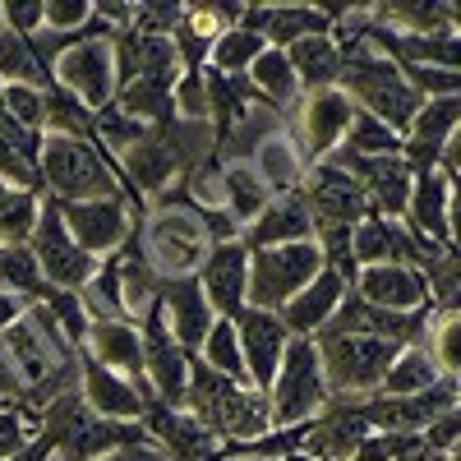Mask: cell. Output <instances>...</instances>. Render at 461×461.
<instances>
[{"label": "cell", "mask_w": 461, "mask_h": 461, "mask_svg": "<svg viewBox=\"0 0 461 461\" xmlns=\"http://www.w3.org/2000/svg\"><path fill=\"white\" fill-rule=\"evenodd\" d=\"M180 406L221 443V452L245 447V443H254V438H263L267 429H273V415H267V397L263 393L212 374L199 360L189 365V383H185V402Z\"/></svg>", "instance_id": "cell-1"}, {"label": "cell", "mask_w": 461, "mask_h": 461, "mask_svg": "<svg viewBox=\"0 0 461 461\" xmlns=\"http://www.w3.org/2000/svg\"><path fill=\"white\" fill-rule=\"evenodd\" d=\"M134 236H139V254L143 263L158 273L162 282L176 277H194L199 263L208 258V230L199 221V208L185 199V189H171L167 199H158L148 221H134Z\"/></svg>", "instance_id": "cell-2"}, {"label": "cell", "mask_w": 461, "mask_h": 461, "mask_svg": "<svg viewBox=\"0 0 461 461\" xmlns=\"http://www.w3.org/2000/svg\"><path fill=\"white\" fill-rule=\"evenodd\" d=\"M37 180L42 194L56 203H93V199H125L121 171L93 139H42L37 152Z\"/></svg>", "instance_id": "cell-3"}, {"label": "cell", "mask_w": 461, "mask_h": 461, "mask_svg": "<svg viewBox=\"0 0 461 461\" xmlns=\"http://www.w3.org/2000/svg\"><path fill=\"white\" fill-rule=\"evenodd\" d=\"M314 351L328 378V393L341 402H360L374 397L388 365L397 360L402 346L388 337H374V332H346V328H319L314 337Z\"/></svg>", "instance_id": "cell-4"}, {"label": "cell", "mask_w": 461, "mask_h": 461, "mask_svg": "<svg viewBox=\"0 0 461 461\" xmlns=\"http://www.w3.org/2000/svg\"><path fill=\"white\" fill-rule=\"evenodd\" d=\"M337 93H346L356 111L383 121L393 134H406V125L415 121V111H420V97H415L411 84L402 79V69H397L393 60H383L378 51H369V47L341 51Z\"/></svg>", "instance_id": "cell-5"}, {"label": "cell", "mask_w": 461, "mask_h": 461, "mask_svg": "<svg viewBox=\"0 0 461 461\" xmlns=\"http://www.w3.org/2000/svg\"><path fill=\"white\" fill-rule=\"evenodd\" d=\"M267 415H273V429H300L332 402L328 393V378H323V365H319V351L310 337H291L286 351H282V365L267 383Z\"/></svg>", "instance_id": "cell-6"}, {"label": "cell", "mask_w": 461, "mask_h": 461, "mask_svg": "<svg viewBox=\"0 0 461 461\" xmlns=\"http://www.w3.org/2000/svg\"><path fill=\"white\" fill-rule=\"evenodd\" d=\"M323 249L314 240L300 245H273V249H249V282H245V304L277 314L282 304L304 291L323 273Z\"/></svg>", "instance_id": "cell-7"}, {"label": "cell", "mask_w": 461, "mask_h": 461, "mask_svg": "<svg viewBox=\"0 0 461 461\" xmlns=\"http://www.w3.org/2000/svg\"><path fill=\"white\" fill-rule=\"evenodd\" d=\"M351 97L337 88H319V93H300V102L282 115V134L291 139V148L300 152L304 167L328 162L332 152L346 139V125H351Z\"/></svg>", "instance_id": "cell-8"}, {"label": "cell", "mask_w": 461, "mask_h": 461, "mask_svg": "<svg viewBox=\"0 0 461 461\" xmlns=\"http://www.w3.org/2000/svg\"><path fill=\"white\" fill-rule=\"evenodd\" d=\"M32 263H37V273H42V282L51 291H79L93 273H97V258L84 254L79 245H74L69 236V226L60 217V203L42 194V212H37V226H32Z\"/></svg>", "instance_id": "cell-9"}, {"label": "cell", "mask_w": 461, "mask_h": 461, "mask_svg": "<svg viewBox=\"0 0 461 461\" xmlns=\"http://www.w3.org/2000/svg\"><path fill=\"white\" fill-rule=\"evenodd\" d=\"M51 84H60L69 97H79L93 115L106 111L115 102V60H111V42L93 37L84 28V37L74 42L56 65H51Z\"/></svg>", "instance_id": "cell-10"}, {"label": "cell", "mask_w": 461, "mask_h": 461, "mask_svg": "<svg viewBox=\"0 0 461 461\" xmlns=\"http://www.w3.org/2000/svg\"><path fill=\"white\" fill-rule=\"evenodd\" d=\"M443 249H447V245H443ZM434 254H438V245L420 240L402 217H374V212H369V217L356 221V230H351V263H356V273H360V267H378V263L425 267Z\"/></svg>", "instance_id": "cell-11"}, {"label": "cell", "mask_w": 461, "mask_h": 461, "mask_svg": "<svg viewBox=\"0 0 461 461\" xmlns=\"http://www.w3.org/2000/svg\"><path fill=\"white\" fill-rule=\"evenodd\" d=\"M60 217L69 226L74 245L102 263L130 240L139 208H130V199H93V203H60Z\"/></svg>", "instance_id": "cell-12"}, {"label": "cell", "mask_w": 461, "mask_h": 461, "mask_svg": "<svg viewBox=\"0 0 461 461\" xmlns=\"http://www.w3.org/2000/svg\"><path fill=\"white\" fill-rule=\"evenodd\" d=\"M139 337H143V378H148V393L152 402L162 406H180L185 402V383H189V365L194 356L167 332L162 314L152 310L143 323H139Z\"/></svg>", "instance_id": "cell-13"}, {"label": "cell", "mask_w": 461, "mask_h": 461, "mask_svg": "<svg viewBox=\"0 0 461 461\" xmlns=\"http://www.w3.org/2000/svg\"><path fill=\"white\" fill-rule=\"evenodd\" d=\"M328 162L341 167L346 176L360 185V194H365V203H369L374 217H402V212H406L415 171H411L402 158H351V152L337 148Z\"/></svg>", "instance_id": "cell-14"}, {"label": "cell", "mask_w": 461, "mask_h": 461, "mask_svg": "<svg viewBox=\"0 0 461 461\" xmlns=\"http://www.w3.org/2000/svg\"><path fill=\"white\" fill-rule=\"evenodd\" d=\"M365 434H369V420H365L360 402L332 397L310 425L300 429V456H310V461H351L356 447L365 443Z\"/></svg>", "instance_id": "cell-15"}, {"label": "cell", "mask_w": 461, "mask_h": 461, "mask_svg": "<svg viewBox=\"0 0 461 461\" xmlns=\"http://www.w3.org/2000/svg\"><path fill=\"white\" fill-rule=\"evenodd\" d=\"M143 434L167 461H221V443L199 425L185 406L148 402L143 411Z\"/></svg>", "instance_id": "cell-16"}, {"label": "cell", "mask_w": 461, "mask_h": 461, "mask_svg": "<svg viewBox=\"0 0 461 461\" xmlns=\"http://www.w3.org/2000/svg\"><path fill=\"white\" fill-rule=\"evenodd\" d=\"M351 295H360L365 304H374V310H383V314H420V310H434L429 286H425V273H420V267H406V263L360 267L356 282H351Z\"/></svg>", "instance_id": "cell-17"}, {"label": "cell", "mask_w": 461, "mask_h": 461, "mask_svg": "<svg viewBox=\"0 0 461 461\" xmlns=\"http://www.w3.org/2000/svg\"><path fill=\"white\" fill-rule=\"evenodd\" d=\"M230 323H236V341H240V360H245L249 388L254 393H267V383H273V374L282 365V351H286L291 332L282 328L277 314L254 310V304H245V310L230 319Z\"/></svg>", "instance_id": "cell-18"}, {"label": "cell", "mask_w": 461, "mask_h": 461, "mask_svg": "<svg viewBox=\"0 0 461 461\" xmlns=\"http://www.w3.org/2000/svg\"><path fill=\"white\" fill-rule=\"evenodd\" d=\"M208 310L217 319H236L245 310V282H249V249L240 240H226V245H212L208 258L199 263L194 273Z\"/></svg>", "instance_id": "cell-19"}, {"label": "cell", "mask_w": 461, "mask_h": 461, "mask_svg": "<svg viewBox=\"0 0 461 461\" xmlns=\"http://www.w3.org/2000/svg\"><path fill=\"white\" fill-rule=\"evenodd\" d=\"M461 125V97H438V102H420L415 121L402 134V162L420 176V171H434L443 148L456 139Z\"/></svg>", "instance_id": "cell-20"}, {"label": "cell", "mask_w": 461, "mask_h": 461, "mask_svg": "<svg viewBox=\"0 0 461 461\" xmlns=\"http://www.w3.org/2000/svg\"><path fill=\"white\" fill-rule=\"evenodd\" d=\"M79 397L93 415L102 420H121V425H143L148 397L134 388L130 378H121L115 369H102L97 360L79 356Z\"/></svg>", "instance_id": "cell-21"}, {"label": "cell", "mask_w": 461, "mask_h": 461, "mask_svg": "<svg viewBox=\"0 0 461 461\" xmlns=\"http://www.w3.org/2000/svg\"><path fill=\"white\" fill-rule=\"evenodd\" d=\"M402 221L415 230L420 240L429 245H452V176L443 171H420L411 180V199H406V212Z\"/></svg>", "instance_id": "cell-22"}, {"label": "cell", "mask_w": 461, "mask_h": 461, "mask_svg": "<svg viewBox=\"0 0 461 461\" xmlns=\"http://www.w3.org/2000/svg\"><path fill=\"white\" fill-rule=\"evenodd\" d=\"M158 314H162L167 332L185 346L189 356L199 351L203 337H208V328L217 323V314L208 310V300H203V291H199V282H194V277L162 282V291H158Z\"/></svg>", "instance_id": "cell-23"}, {"label": "cell", "mask_w": 461, "mask_h": 461, "mask_svg": "<svg viewBox=\"0 0 461 461\" xmlns=\"http://www.w3.org/2000/svg\"><path fill=\"white\" fill-rule=\"evenodd\" d=\"M245 28H254L273 51H286L304 37H323L332 14L328 5H245Z\"/></svg>", "instance_id": "cell-24"}, {"label": "cell", "mask_w": 461, "mask_h": 461, "mask_svg": "<svg viewBox=\"0 0 461 461\" xmlns=\"http://www.w3.org/2000/svg\"><path fill=\"white\" fill-rule=\"evenodd\" d=\"M84 356L97 360L102 369H115L121 378H130L134 388L152 402L148 378H143V337H139V323H130V319H121V323H93L88 341H84Z\"/></svg>", "instance_id": "cell-25"}, {"label": "cell", "mask_w": 461, "mask_h": 461, "mask_svg": "<svg viewBox=\"0 0 461 461\" xmlns=\"http://www.w3.org/2000/svg\"><path fill=\"white\" fill-rule=\"evenodd\" d=\"M346 291H351V282H346L341 273H332V267H323L310 286L295 291V295L282 304L277 319H282V328H286L291 337H314L319 328L332 323V314H337V304L346 300Z\"/></svg>", "instance_id": "cell-26"}, {"label": "cell", "mask_w": 461, "mask_h": 461, "mask_svg": "<svg viewBox=\"0 0 461 461\" xmlns=\"http://www.w3.org/2000/svg\"><path fill=\"white\" fill-rule=\"evenodd\" d=\"M300 240H314V226H310V212H304L300 189L295 194H277L240 230L245 249H273V245H300Z\"/></svg>", "instance_id": "cell-27"}, {"label": "cell", "mask_w": 461, "mask_h": 461, "mask_svg": "<svg viewBox=\"0 0 461 461\" xmlns=\"http://www.w3.org/2000/svg\"><path fill=\"white\" fill-rule=\"evenodd\" d=\"M369 19L388 32H411V37H429V32H452L456 28V5L447 0H393V5H369Z\"/></svg>", "instance_id": "cell-28"}, {"label": "cell", "mask_w": 461, "mask_h": 461, "mask_svg": "<svg viewBox=\"0 0 461 461\" xmlns=\"http://www.w3.org/2000/svg\"><path fill=\"white\" fill-rule=\"evenodd\" d=\"M245 84H249L258 106L277 111V115H286L300 102V84H295V74L286 65V51H273V47H263V56L245 69Z\"/></svg>", "instance_id": "cell-29"}, {"label": "cell", "mask_w": 461, "mask_h": 461, "mask_svg": "<svg viewBox=\"0 0 461 461\" xmlns=\"http://www.w3.org/2000/svg\"><path fill=\"white\" fill-rule=\"evenodd\" d=\"M249 167H254V176L267 185V194H273V199H277V194H295L300 180H304V171H310V167L300 162V152L291 148V139H286L282 130L254 148Z\"/></svg>", "instance_id": "cell-30"}, {"label": "cell", "mask_w": 461, "mask_h": 461, "mask_svg": "<svg viewBox=\"0 0 461 461\" xmlns=\"http://www.w3.org/2000/svg\"><path fill=\"white\" fill-rule=\"evenodd\" d=\"M286 65L295 74L300 93H319V88H337V69H341V51L337 42L323 37H304V42L286 47Z\"/></svg>", "instance_id": "cell-31"}, {"label": "cell", "mask_w": 461, "mask_h": 461, "mask_svg": "<svg viewBox=\"0 0 461 461\" xmlns=\"http://www.w3.org/2000/svg\"><path fill=\"white\" fill-rule=\"evenodd\" d=\"M438 378H447L434 356L425 351V341H415V346H402L397 360L388 365V374H383L378 383V397H415V393H429Z\"/></svg>", "instance_id": "cell-32"}, {"label": "cell", "mask_w": 461, "mask_h": 461, "mask_svg": "<svg viewBox=\"0 0 461 461\" xmlns=\"http://www.w3.org/2000/svg\"><path fill=\"white\" fill-rule=\"evenodd\" d=\"M267 203H273V194H267V185L254 176L249 162H221V208L236 217L240 230H245Z\"/></svg>", "instance_id": "cell-33"}, {"label": "cell", "mask_w": 461, "mask_h": 461, "mask_svg": "<svg viewBox=\"0 0 461 461\" xmlns=\"http://www.w3.org/2000/svg\"><path fill=\"white\" fill-rule=\"evenodd\" d=\"M0 88H51V65L37 56L32 37L0 32Z\"/></svg>", "instance_id": "cell-34"}, {"label": "cell", "mask_w": 461, "mask_h": 461, "mask_svg": "<svg viewBox=\"0 0 461 461\" xmlns=\"http://www.w3.org/2000/svg\"><path fill=\"white\" fill-rule=\"evenodd\" d=\"M263 37L254 32V28H226V32H217V42L208 47V74H221V79H245V69L263 56Z\"/></svg>", "instance_id": "cell-35"}, {"label": "cell", "mask_w": 461, "mask_h": 461, "mask_svg": "<svg viewBox=\"0 0 461 461\" xmlns=\"http://www.w3.org/2000/svg\"><path fill=\"white\" fill-rule=\"evenodd\" d=\"M93 121L97 115L79 97H69L60 84L42 88V134H51V139H93Z\"/></svg>", "instance_id": "cell-36"}, {"label": "cell", "mask_w": 461, "mask_h": 461, "mask_svg": "<svg viewBox=\"0 0 461 461\" xmlns=\"http://www.w3.org/2000/svg\"><path fill=\"white\" fill-rule=\"evenodd\" d=\"M37 212H42V194H37V189H19V185L0 180V249L28 245Z\"/></svg>", "instance_id": "cell-37"}, {"label": "cell", "mask_w": 461, "mask_h": 461, "mask_svg": "<svg viewBox=\"0 0 461 461\" xmlns=\"http://www.w3.org/2000/svg\"><path fill=\"white\" fill-rule=\"evenodd\" d=\"M84 304L88 323H121L125 319V300H121V277H115V258H102L97 273L74 291Z\"/></svg>", "instance_id": "cell-38"}, {"label": "cell", "mask_w": 461, "mask_h": 461, "mask_svg": "<svg viewBox=\"0 0 461 461\" xmlns=\"http://www.w3.org/2000/svg\"><path fill=\"white\" fill-rule=\"evenodd\" d=\"M194 360L208 365L212 374H221V378H230V383H245V388H249L245 360H240V341H236V323H230V319H217V323L208 328V337H203V346L194 351Z\"/></svg>", "instance_id": "cell-39"}, {"label": "cell", "mask_w": 461, "mask_h": 461, "mask_svg": "<svg viewBox=\"0 0 461 461\" xmlns=\"http://www.w3.org/2000/svg\"><path fill=\"white\" fill-rule=\"evenodd\" d=\"M341 152H351V158H402V134H393L383 121H374V115L356 111L351 125H346Z\"/></svg>", "instance_id": "cell-40"}, {"label": "cell", "mask_w": 461, "mask_h": 461, "mask_svg": "<svg viewBox=\"0 0 461 461\" xmlns=\"http://www.w3.org/2000/svg\"><path fill=\"white\" fill-rule=\"evenodd\" d=\"M0 291H14V295H23L28 304H37V300L51 295V286L42 282V273H37V263H32V249H28V245L0 249Z\"/></svg>", "instance_id": "cell-41"}, {"label": "cell", "mask_w": 461, "mask_h": 461, "mask_svg": "<svg viewBox=\"0 0 461 461\" xmlns=\"http://www.w3.org/2000/svg\"><path fill=\"white\" fill-rule=\"evenodd\" d=\"M456 337H461V314H434L425 328V351L434 356V365L447 378L461 374V341Z\"/></svg>", "instance_id": "cell-42"}, {"label": "cell", "mask_w": 461, "mask_h": 461, "mask_svg": "<svg viewBox=\"0 0 461 461\" xmlns=\"http://www.w3.org/2000/svg\"><path fill=\"white\" fill-rule=\"evenodd\" d=\"M37 304H47V314L56 319V328L65 332V341L84 356V341H88V328H93V323H88V314H84L79 295H74V291H51L47 300H37Z\"/></svg>", "instance_id": "cell-43"}, {"label": "cell", "mask_w": 461, "mask_h": 461, "mask_svg": "<svg viewBox=\"0 0 461 461\" xmlns=\"http://www.w3.org/2000/svg\"><path fill=\"white\" fill-rule=\"evenodd\" d=\"M171 106H176V121L208 125V84H203V69H185L180 74L176 93H171Z\"/></svg>", "instance_id": "cell-44"}, {"label": "cell", "mask_w": 461, "mask_h": 461, "mask_svg": "<svg viewBox=\"0 0 461 461\" xmlns=\"http://www.w3.org/2000/svg\"><path fill=\"white\" fill-rule=\"evenodd\" d=\"M93 23V5L88 0H42V28L47 32H84Z\"/></svg>", "instance_id": "cell-45"}, {"label": "cell", "mask_w": 461, "mask_h": 461, "mask_svg": "<svg viewBox=\"0 0 461 461\" xmlns=\"http://www.w3.org/2000/svg\"><path fill=\"white\" fill-rule=\"evenodd\" d=\"M185 19V5H167V0H148V5H134V23L130 32H143V37H171Z\"/></svg>", "instance_id": "cell-46"}, {"label": "cell", "mask_w": 461, "mask_h": 461, "mask_svg": "<svg viewBox=\"0 0 461 461\" xmlns=\"http://www.w3.org/2000/svg\"><path fill=\"white\" fill-rule=\"evenodd\" d=\"M0 111L23 130L42 134V88H0Z\"/></svg>", "instance_id": "cell-47"}, {"label": "cell", "mask_w": 461, "mask_h": 461, "mask_svg": "<svg viewBox=\"0 0 461 461\" xmlns=\"http://www.w3.org/2000/svg\"><path fill=\"white\" fill-rule=\"evenodd\" d=\"M32 434H37V415H28L19 406H0V461L14 456Z\"/></svg>", "instance_id": "cell-48"}, {"label": "cell", "mask_w": 461, "mask_h": 461, "mask_svg": "<svg viewBox=\"0 0 461 461\" xmlns=\"http://www.w3.org/2000/svg\"><path fill=\"white\" fill-rule=\"evenodd\" d=\"M0 14H5V32H19V37H32L42 32V0H5L0 5Z\"/></svg>", "instance_id": "cell-49"}, {"label": "cell", "mask_w": 461, "mask_h": 461, "mask_svg": "<svg viewBox=\"0 0 461 461\" xmlns=\"http://www.w3.org/2000/svg\"><path fill=\"white\" fill-rule=\"evenodd\" d=\"M51 456H56L51 438H47L42 429H37V434H32V438H28V443H23V447H19L14 456H5V461H51Z\"/></svg>", "instance_id": "cell-50"}, {"label": "cell", "mask_w": 461, "mask_h": 461, "mask_svg": "<svg viewBox=\"0 0 461 461\" xmlns=\"http://www.w3.org/2000/svg\"><path fill=\"white\" fill-rule=\"evenodd\" d=\"M23 314H28V300L14 295V291H0V332H5L10 323H19Z\"/></svg>", "instance_id": "cell-51"}, {"label": "cell", "mask_w": 461, "mask_h": 461, "mask_svg": "<svg viewBox=\"0 0 461 461\" xmlns=\"http://www.w3.org/2000/svg\"><path fill=\"white\" fill-rule=\"evenodd\" d=\"M102 461H167V456L152 447V443H134V447H121V452H111Z\"/></svg>", "instance_id": "cell-52"}, {"label": "cell", "mask_w": 461, "mask_h": 461, "mask_svg": "<svg viewBox=\"0 0 461 461\" xmlns=\"http://www.w3.org/2000/svg\"><path fill=\"white\" fill-rule=\"evenodd\" d=\"M221 461H263V456H221Z\"/></svg>", "instance_id": "cell-53"}, {"label": "cell", "mask_w": 461, "mask_h": 461, "mask_svg": "<svg viewBox=\"0 0 461 461\" xmlns=\"http://www.w3.org/2000/svg\"><path fill=\"white\" fill-rule=\"evenodd\" d=\"M0 32H5V14H0Z\"/></svg>", "instance_id": "cell-54"}, {"label": "cell", "mask_w": 461, "mask_h": 461, "mask_svg": "<svg viewBox=\"0 0 461 461\" xmlns=\"http://www.w3.org/2000/svg\"><path fill=\"white\" fill-rule=\"evenodd\" d=\"M51 461H65V456H51Z\"/></svg>", "instance_id": "cell-55"}]
</instances>
